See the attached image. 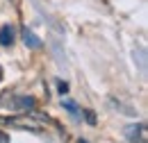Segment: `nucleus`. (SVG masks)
Returning a JSON list of instances; mask_svg holds the SVG:
<instances>
[{
  "label": "nucleus",
  "mask_w": 148,
  "mask_h": 143,
  "mask_svg": "<svg viewBox=\"0 0 148 143\" xmlns=\"http://www.w3.org/2000/svg\"><path fill=\"white\" fill-rule=\"evenodd\" d=\"M77 143H87V141H82V139H80V141H77Z\"/></svg>",
  "instance_id": "nucleus-11"
},
{
  "label": "nucleus",
  "mask_w": 148,
  "mask_h": 143,
  "mask_svg": "<svg viewBox=\"0 0 148 143\" xmlns=\"http://www.w3.org/2000/svg\"><path fill=\"white\" fill-rule=\"evenodd\" d=\"M57 89H59V93H66V91H69V84H66V82H59Z\"/></svg>",
  "instance_id": "nucleus-9"
},
{
  "label": "nucleus",
  "mask_w": 148,
  "mask_h": 143,
  "mask_svg": "<svg viewBox=\"0 0 148 143\" xmlns=\"http://www.w3.org/2000/svg\"><path fill=\"white\" fill-rule=\"evenodd\" d=\"M9 105H12L14 109H23V111H27V109H34V98H30V95H18V98L9 100Z\"/></svg>",
  "instance_id": "nucleus-3"
},
{
  "label": "nucleus",
  "mask_w": 148,
  "mask_h": 143,
  "mask_svg": "<svg viewBox=\"0 0 148 143\" xmlns=\"http://www.w3.org/2000/svg\"><path fill=\"white\" fill-rule=\"evenodd\" d=\"M0 43L2 46H12L14 43V27L12 25H2L0 27Z\"/></svg>",
  "instance_id": "nucleus-5"
},
{
  "label": "nucleus",
  "mask_w": 148,
  "mask_h": 143,
  "mask_svg": "<svg viewBox=\"0 0 148 143\" xmlns=\"http://www.w3.org/2000/svg\"><path fill=\"white\" fill-rule=\"evenodd\" d=\"M2 77H5V73H2V66H0V82H2Z\"/></svg>",
  "instance_id": "nucleus-10"
},
{
  "label": "nucleus",
  "mask_w": 148,
  "mask_h": 143,
  "mask_svg": "<svg viewBox=\"0 0 148 143\" xmlns=\"http://www.w3.org/2000/svg\"><path fill=\"white\" fill-rule=\"evenodd\" d=\"M23 41H25V46H27V48H34V50L41 48V39H39L32 30H27V27H23Z\"/></svg>",
  "instance_id": "nucleus-4"
},
{
  "label": "nucleus",
  "mask_w": 148,
  "mask_h": 143,
  "mask_svg": "<svg viewBox=\"0 0 148 143\" xmlns=\"http://www.w3.org/2000/svg\"><path fill=\"white\" fill-rule=\"evenodd\" d=\"M0 143H9V134L0 129Z\"/></svg>",
  "instance_id": "nucleus-8"
},
{
  "label": "nucleus",
  "mask_w": 148,
  "mask_h": 143,
  "mask_svg": "<svg viewBox=\"0 0 148 143\" xmlns=\"http://www.w3.org/2000/svg\"><path fill=\"white\" fill-rule=\"evenodd\" d=\"M84 118H87V121H89V123H96V116H93V111H89V109H87V111H84Z\"/></svg>",
  "instance_id": "nucleus-7"
},
{
  "label": "nucleus",
  "mask_w": 148,
  "mask_h": 143,
  "mask_svg": "<svg viewBox=\"0 0 148 143\" xmlns=\"http://www.w3.org/2000/svg\"><path fill=\"white\" fill-rule=\"evenodd\" d=\"M62 105H64V107L69 109V111H73V114L77 111V107H75V102H71V100H62Z\"/></svg>",
  "instance_id": "nucleus-6"
},
{
  "label": "nucleus",
  "mask_w": 148,
  "mask_h": 143,
  "mask_svg": "<svg viewBox=\"0 0 148 143\" xmlns=\"http://www.w3.org/2000/svg\"><path fill=\"white\" fill-rule=\"evenodd\" d=\"M2 123H7L9 127H18V129H30V132H43V123H39L37 118H32L30 114H18L12 118H5Z\"/></svg>",
  "instance_id": "nucleus-1"
},
{
  "label": "nucleus",
  "mask_w": 148,
  "mask_h": 143,
  "mask_svg": "<svg viewBox=\"0 0 148 143\" xmlns=\"http://www.w3.org/2000/svg\"><path fill=\"white\" fill-rule=\"evenodd\" d=\"M125 139L130 143H146V125L144 123H132L125 127Z\"/></svg>",
  "instance_id": "nucleus-2"
}]
</instances>
